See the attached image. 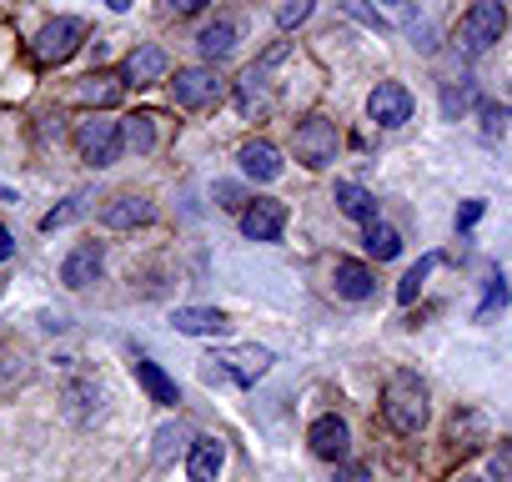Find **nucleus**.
<instances>
[{
    "label": "nucleus",
    "instance_id": "obj_16",
    "mask_svg": "<svg viewBox=\"0 0 512 482\" xmlns=\"http://www.w3.org/2000/svg\"><path fill=\"white\" fill-rule=\"evenodd\" d=\"M236 161H241V171L256 176V181H277V176H282V151H277L272 141H246V146L236 151Z\"/></svg>",
    "mask_w": 512,
    "mask_h": 482
},
{
    "label": "nucleus",
    "instance_id": "obj_2",
    "mask_svg": "<svg viewBox=\"0 0 512 482\" xmlns=\"http://www.w3.org/2000/svg\"><path fill=\"white\" fill-rule=\"evenodd\" d=\"M121 141H126V136H121V121H111V116H101V111L76 126V151H81V161L96 166V171L121 156Z\"/></svg>",
    "mask_w": 512,
    "mask_h": 482
},
{
    "label": "nucleus",
    "instance_id": "obj_14",
    "mask_svg": "<svg viewBox=\"0 0 512 482\" xmlns=\"http://www.w3.org/2000/svg\"><path fill=\"white\" fill-rule=\"evenodd\" d=\"M171 327L186 332V337H221L231 322H226V312H216V307H176V312H171Z\"/></svg>",
    "mask_w": 512,
    "mask_h": 482
},
{
    "label": "nucleus",
    "instance_id": "obj_34",
    "mask_svg": "<svg viewBox=\"0 0 512 482\" xmlns=\"http://www.w3.org/2000/svg\"><path fill=\"white\" fill-rule=\"evenodd\" d=\"M216 196H221V206H241V186H231V181H221Z\"/></svg>",
    "mask_w": 512,
    "mask_h": 482
},
{
    "label": "nucleus",
    "instance_id": "obj_37",
    "mask_svg": "<svg viewBox=\"0 0 512 482\" xmlns=\"http://www.w3.org/2000/svg\"><path fill=\"white\" fill-rule=\"evenodd\" d=\"M106 6H111V11H131V0H106Z\"/></svg>",
    "mask_w": 512,
    "mask_h": 482
},
{
    "label": "nucleus",
    "instance_id": "obj_31",
    "mask_svg": "<svg viewBox=\"0 0 512 482\" xmlns=\"http://www.w3.org/2000/svg\"><path fill=\"white\" fill-rule=\"evenodd\" d=\"M347 11H352V16H362V21H367L372 31H387V21H382V16H377L372 6H362V0H347Z\"/></svg>",
    "mask_w": 512,
    "mask_h": 482
},
{
    "label": "nucleus",
    "instance_id": "obj_10",
    "mask_svg": "<svg viewBox=\"0 0 512 482\" xmlns=\"http://www.w3.org/2000/svg\"><path fill=\"white\" fill-rule=\"evenodd\" d=\"M241 231H246L251 241H277V236L287 231V206L272 201V196H256V201L241 211Z\"/></svg>",
    "mask_w": 512,
    "mask_h": 482
},
{
    "label": "nucleus",
    "instance_id": "obj_7",
    "mask_svg": "<svg viewBox=\"0 0 512 482\" xmlns=\"http://www.w3.org/2000/svg\"><path fill=\"white\" fill-rule=\"evenodd\" d=\"M502 26H507V11H502V0H477V6L467 11V21H462V51H487L497 36H502Z\"/></svg>",
    "mask_w": 512,
    "mask_h": 482
},
{
    "label": "nucleus",
    "instance_id": "obj_5",
    "mask_svg": "<svg viewBox=\"0 0 512 482\" xmlns=\"http://www.w3.org/2000/svg\"><path fill=\"white\" fill-rule=\"evenodd\" d=\"M287 56V46H272L262 61H256L241 81H236V106H241V116H256V111H267L272 106V66Z\"/></svg>",
    "mask_w": 512,
    "mask_h": 482
},
{
    "label": "nucleus",
    "instance_id": "obj_6",
    "mask_svg": "<svg viewBox=\"0 0 512 482\" xmlns=\"http://www.w3.org/2000/svg\"><path fill=\"white\" fill-rule=\"evenodd\" d=\"M267 372H272V352L267 347H226L206 367V377H231V382H256Z\"/></svg>",
    "mask_w": 512,
    "mask_h": 482
},
{
    "label": "nucleus",
    "instance_id": "obj_19",
    "mask_svg": "<svg viewBox=\"0 0 512 482\" xmlns=\"http://www.w3.org/2000/svg\"><path fill=\"white\" fill-rule=\"evenodd\" d=\"M136 382H141V387H146V397H151V402H161V407H176V402H181V387H176L156 362H146V357L136 362Z\"/></svg>",
    "mask_w": 512,
    "mask_h": 482
},
{
    "label": "nucleus",
    "instance_id": "obj_39",
    "mask_svg": "<svg viewBox=\"0 0 512 482\" xmlns=\"http://www.w3.org/2000/svg\"><path fill=\"white\" fill-rule=\"evenodd\" d=\"M382 6H402V0H382Z\"/></svg>",
    "mask_w": 512,
    "mask_h": 482
},
{
    "label": "nucleus",
    "instance_id": "obj_38",
    "mask_svg": "<svg viewBox=\"0 0 512 482\" xmlns=\"http://www.w3.org/2000/svg\"><path fill=\"white\" fill-rule=\"evenodd\" d=\"M452 482H477V477H467V472H457V477H452Z\"/></svg>",
    "mask_w": 512,
    "mask_h": 482
},
{
    "label": "nucleus",
    "instance_id": "obj_33",
    "mask_svg": "<svg viewBox=\"0 0 512 482\" xmlns=\"http://www.w3.org/2000/svg\"><path fill=\"white\" fill-rule=\"evenodd\" d=\"M166 6H171L176 16H196V11H206V0H166Z\"/></svg>",
    "mask_w": 512,
    "mask_h": 482
},
{
    "label": "nucleus",
    "instance_id": "obj_25",
    "mask_svg": "<svg viewBox=\"0 0 512 482\" xmlns=\"http://www.w3.org/2000/svg\"><path fill=\"white\" fill-rule=\"evenodd\" d=\"M432 267H437V257H422V262H417V267H412V272H407V277L397 282V302H402V307H407V302H412V297L422 292V282L432 277Z\"/></svg>",
    "mask_w": 512,
    "mask_h": 482
},
{
    "label": "nucleus",
    "instance_id": "obj_20",
    "mask_svg": "<svg viewBox=\"0 0 512 482\" xmlns=\"http://www.w3.org/2000/svg\"><path fill=\"white\" fill-rule=\"evenodd\" d=\"M121 91H126V81H121L116 71H91V76L76 86V96H81L86 106H111Z\"/></svg>",
    "mask_w": 512,
    "mask_h": 482
},
{
    "label": "nucleus",
    "instance_id": "obj_30",
    "mask_svg": "<svg viewBox=\"0 0 512 482\" xmlns=\"http://www.w3.org/2000/svg\"><path fill=\"white\" fill-rule=\"evenodd\" d=\"M307 16H312V0H287L282 16H277V26H282V31H292V26H302Z\"/></svg>",
    "mask_w": 512,
    "mask_h": 482
},
{
    "label": "nucleus",
    "instance_id": "obj_24",
    "mask_svg": "<svg viewBox=\"0 0 512 482\" xmlns=\"http://www.w3.org/2000/svg\"><path fill=\"white\" fill-rule=\"evenodd\" d=\"M121 136H126V141H131L141 156H146V151H156V116H151V111L126 116V131H121Z\"/></svg>",
    "mask_w": 512,
    "mask_h": 482
},
{
    "label": "nucleus",
    "instance_id": "obj_3",
    "mask_svg": "<svg viewBox=\"0 0 512 482\" xmlns=\"http://www.w3.org/2000/svg\"><path fill=\"white\" fill-rule=\"evenodd\" d=\"M81 41H86V26H81L76 16H56V21L36 36L31 56H36L41 66H61V61H71V56L81 51Z\"/></svg>",
    "mask_w": 512,
    "mask_h": 482
},
{
    "label": "nucleus",
    "instance_id": "obj_9",
    "mask_svg": "<svg viewBox=\"0 0 512 482\" xmlns=\"http://www.w3.org/2000/svg\"><path fill=\"white\" fill-rule=\"evenodd\" d=\"M367 116L382 126V131H397L412 121V91L402 81H382L372 96H367Z\"/></svg>",
    "mask_w": 512,
    "mask_h": 482
},
{
    "label": "nucleus",
    "instance_id": "obj_18",
    "mask_svg": "<svg viewBox=\"0 0 512 482\" xmlns=\"http://www.w3.org/2000/svg\"><path fill=\"white\" fill-rule=\"evenodd\" d=\"M332 282H337V297H347V302H367V297L377 292V277H372V267H362V262H337Z\"/></svg>",
    "mask_w": 512,
    "mask_h": 482
},
{
    "label": "nucleus",
    "instance_id": "obj_11",
    "mask_svg": "<svg viewBox=\"0 0 512 482\" xmlns=\"http://www.w3.org/2000/svg\"><path fill=\"white\" fill-rule=\"evenodd\" d=\"M101 267H106L101 241H81V247L66 257V267H61V282H66L71 292H81V287H91V282L101 277Z\"/></svg>",
    "mask_w": 512,
    "mask_h": 482
},
{
    "label": "nucleus",
    "instance_id": "obj_27",
    "mask_svg": "<svg viewBox=\"0 0 512 482\" xmlns=\"http://www.w3.org/2000/svg\"><path fill=\"white\" fill-rule=\"evenodd\" d=\"M81 211H86V196H71L66 206H56V211H46V216H41V231H56V226H66V221H76Z\"/></svg>",
    "mask_w": 512,
    "mask_h": 482
},
{
    "label": "nucleus",
    "instance_id": "obj_4",
    "mask_svg": "<svg viewBox=\"0 0 512 482\" xmlns=\"http://www.w3.org/2000/svg\"><path fill=\"white\" fill-rule=\"evenodd\" d=\"M337 151H342V136H337V126H332L327 116H312V121L297 126V161H302V166L322 171V166L337 161Z\"/></svg>",
    "mask_w": 512,
    "mask_h": 482
},
{
    "label": "nucleus",
    "instance_id": "obj_13",
    "mask_svg": "<svg viewBox=\"0 0 512 482\" xmlns=\"http://www.w3.org/2000/svg\"><path fill=\"white\" fill-rule=\"evenodd\" d=\"M307 442H312V452H317V457L337 462V457H347L352 432H347V422H342V417H317V422H312V432H307Z\"/></svg>",
    "mask_w": 512,
    "mask_h": 482
},
{
    "label": "nucleus",
    "instance_id": "obj_22",
    "mask_svg": "<svg viewBox=\"0 0 512 482\" xmlns=\"http://www.w3.org/2000/svg\"><path fill=\"white\" fill-rule=\"evenodd\" d=\"M196 46H201L206 61H226V56L236 51V21H211V26L196 36Z\"/></svg>",
    "mask_w": 512,
    "mask_h": 482
},
{
    "label": "nucleus",
    "instance_id": "obj_21",
    "mask_svg": "<svg viewBox=\"0 0 512 482\" xmlns=\"http://www.w3.org/2000/svg\"><path fill=\"white\" fill-rule=\"evenodd\" d=\"M337 206L352 216V221H377V196L367 191V186H357V181H337Z\"/></svg>",
    "mask_w": 512,
    "mask_h": 482
},
{
    "label": "nucleus",
    "instance_id": "obj_12",
    "mask_svg": "<svg viewBox=\"0 0 512 482\" xmlns=\"http://www.w3.org/2000/svg\"><path fill=\"white\" fill-rule=\"evenodd\" d=\"M161 76H166V51L161 46H136L126 56V66H121V81L126 86H156Z\"/></svg>",
    "mask_w": 512,
    "mask_h": 482
},
{
    "label": "nucleus",
    "instance_id": "obj_32",
    "mask_svg": "<svg viewBox=\"0 0 512 482\" xmlns=\"http://www.w3.org/2000/svg\"><path fill=\"white\" fill-rule=\"evenodd\" d=\"M477 216H482V201H467V206L457 211V226L467 231V226H477Z\"/></svg>",
    "mask_w": 512,
    "mask_h": 482
},
{
    "label": "nucleus",
    "instance_id": "obj_17",
    "mask_svg": "<svg viewBox=\"0 0 512 482\" xmlns=\"http://www.w3.org/2000/svg\"><path fill=\"white\" fill-rule=\"evenodd\" d=\"M156 216V206L146 201V196H116V201H106V211H101V221L111 226V231H131V226H146Z\"/></svg>",
    "mask_w": 512,
    "mask_h": 482
},
{
    "label": "nucleus",
    "instance_id": "obj_36",
    "mask_svg": "<svg viewBox=\"0 0 512 482\" xmlns=\"http://www.w3.org/2000/svg\"><path fill=\"white\" fill-rule=\"evenodd\" d=\"M11 252H16V236L0 226V262H11Z\"/></svg>",
    "mask_w": 512,
    "mask_h": 482
},
{
    "label": "nucleus",
    "instance_id": "obj_8",
    "mask_svg": "<svg viewBox=\"0 0 512 482\" xmlns=\"http://www.w3.org/2000/svg\"><path fill=\"white\" fill-rule=\"evenodd\" d=\"M171 96H176V106H186V111H201V106L221 101V76H216L211 66H186V71H176V81H171Z\"/></svg>",
    "mask_w": 512,
    "mask_h": 482
},
{
    "label": "nucleus",
    "instance_id": "obj_35",
    "mask_svg": "<svg viewBox=\"0 0 512 482\" xmlns=\"http://www.w3.org/2000/svg\"><path fill=\"white\" fill-rule=\"evenodd\" d=\"M332 482H372V477H367V467H342Z\"/></svg>",
    "mask_w": 512,
    "mask_h": 482
},
{
    "label": "nucleus",
    "instance_id": "obj_1",
    "mask_svg": "<svg viewBox=\"0 0 512 482\" xmlns=\"http://www.w3.org/2000/svg\"><path fill=\"white\" fill-rule=\"evenodd\" d=\"M382 412H387V422L402 437L422 432L427 427V387H422V377L417 372H397L387 382V392H382Z\"/></svg>",
    "mask_w": 512,
    "mask_h": 482
},
{
    "label": "nucleus",
    "instance_id": "obj_29",
    "mask_svg": "<svg viewBox=\"0 0 512 482\" xmlns=\"http://www.w3.org/2000/svg\"><path fill=\"white\" fill-rule=\"evenodd\" d=\"M181 442H186L181 427H161L156 432V462H171V452H181Z\"/></svg>",
    "mask_w": 512,
    "mask_h": 482
},
{
    "label": "nucleus",
    "instance_id": "obj_15",
    "mask_svg": "<svg viewBox=\"0 0 512 482\" xmlns=\"http://www.w3.org/2000/svg\"><path fill=\"white\" fill-rule=\"evenodd\" d=\"M226 462V447L216 437H191V457H186V477L191 482H216Z\"/></svg>",
    "mask_w": 512,
    "mask_h": 482
},
{
    "label": "nucleus",
    "instance_id": "obj_28",
    "mask_svg": "<svg viewBox=\"0 0 512 482\" xmlns=\"http://www.w3.org/2000/svg\"><path fill=\"white\" fill-rule=\"evenodd\" d=\"M487 482H512V442H497V452L487 457Z\"/></svg>",
    "mask_w": 512,
    "mask_h": 482
},
{
    "label": "nucleus",
    "instance_id": "obj_23",
    "mask_svg": "<svg viewBox=\"0 0 512 482\" xmlns=\"http://www.w3.org/2000/svg\"><path fill=\"white\" fill-rule=\"evenodd\" d=\"M362 247H367L377 262H392V257L402 252V236H397L387 221H367V226H362Z\"/></svg>",
    "mask_w": 512,
    "mask_h": 482
},
{
    "label": "nucleus",
    "instance_id": "obj_26",
    "mask_svg": "<svg viewBox=\"0 0 512 482\" xmlns=\"http://www.w3.org/2000/svg\"><path fill=\"white\" fill-rule=\"evenodd\" d=\"M497 307H507V282H502V272L487 277V297H482V307H477V322H487Z\"/></svg>",
    "mask_w": 512,
    "mask_h": 482
}]
</instances>
